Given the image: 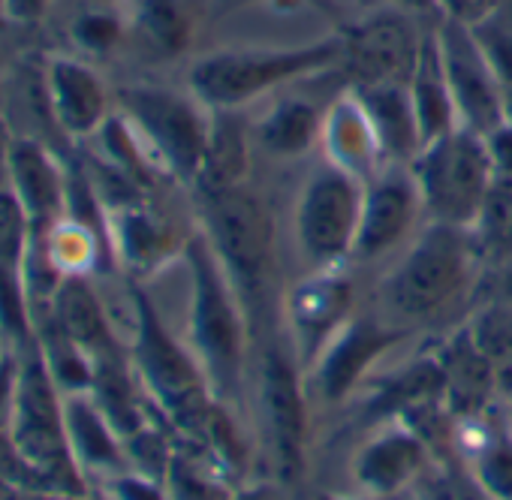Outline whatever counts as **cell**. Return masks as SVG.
I'll return each mask as SVG.
<instances>
[{"mask_svg": "<svg viewBox=\"0 0 512 500\" xmlns=\"http://www.w3.org/2000/svg\"><path fill=\"white\" fill-rule=\"evenodd\" d=\"M341 52V37L281 49H217L190 67V94L211 112H241L247 103L260 100L269 91H278L281 85L320 76L323 70L341 61Z\"/></svg>", "mask_w": 512, "mask_h": 500, "instance_id": "cell-1", "label": "cell"}, {"mask_svg": "<svg viewBox=\"0 0 512 500\" xmlns=\"http://www.w3.org/2000/svg\"><path fill=\"white\" fill-rule=\"evenodd\" d=\"M413 181L431 223L470 229L497 181L485 136L455 127L413 157Z\"/></svg>", "mask_w": 512, "mask_h": 500, "instance_id": "cell-2", "label": "cell"}, {"mask_svg": "<svg viewBox=\"0 0 512 500\" xmlns=\"http://www.w3.org/2000/svg\"><path fill=\"white\" fill-rule=\"evenodd\" d=\"M479 260L482 257L470 229L431 223L416 238L401 266L386 278V308L407 320L434 317L467 287Z\"/></svg>", "mask_w": 512, "mask_h": 500, "instance_id": "cell-3", "label": "cell"}, {"mask_svg": "<svg viewBox=\"0 0 512 500\" xmlns=\"http://www.w3.org/2000/svg\"><path fill=\"white\" fill-rule=\"evenodd\" d=\"M208 196V232L214 254L226 269L235 293L253 305L260 299L275 250V223L266 202L244 184Z\"/></svg>", "mask_w": 512, "mask_h": 500, "instance_id": "cell-4", "label": "cell"}, {"mask_svg": "<svg viewBox=\"0 0 512 500\" xmlns=\"http://www.w3.org/2000/svg\"><path fill=\"white\" fill-rule=\"evenodd\" d=\"M362 199V178L332 163L320 166L305 181L296 202V241L311 266L332 269L341 260L353 257Z\"/></svg>", "mask_w": 512, "mask_h": 500, "instance_id": "cell-5", "label": "cell"}, {"mask_svg": "<svg viewBox=\"0 0 512 500\" xmlns=\"http://www.w3.org/2000/svg\"><path fill=\"white\" fill-rule=\"evenodd\" d=\"M193 269V341L217 389H235L241 368V314L235 287L205 238L190 241Z\"/></svg>", "mask_w": 512, "mask_h": 500, "instance_id": "cell-6", "label": "cell"}, {"mask_svg": "<svg viewBox=\"0 0 512 500\" xmlns=\"http://www.w3.org/2000/svg\"><path fill=\"white\" fill-rule=\"evenodd\" d=\"M422 37L425 34L416 31L413 13L401 7L365 16L341 37V64L350 73L353 88L410 85Z\"/></svg>", "mask_w": 512, "mask_h": 500, "instance_id": "cell-7", "label": "cell"}, {"mask_svg": "<svg viewBox=\"0 0 512 500\" xmlns=\"http://www.w3.org/2000/svg\"><path fill=\"white\" fill-rule=\"evenodd\" d=\"M434 31H437L443 73L455 103L458 127L479 136L494 133L500 124H506L503 85L497 82L491 64L485 61L473 31L449 19H440Z\"/></svg>", "mask_w": 512, "mask_h": 500, "instance_id": "cell-8", "label": "cell"}, {"mask_svg": "<svg viewBox=\"0 0 512 500\" xmlns=\"http://www.w3.org/2000/svg\"><path fill=\"white\" fill-rule=\"evenodd\" d=\"M124 106L169 169L184 178H199L211 121L199 112L202 103L193 94L181 97L160 88H133L124 94Z\"/></svg>", "mask_w": 512, "mask_h": 500, "instance_id": "cell-9", "label": "cell"}, {"mask_svg": "<svg viewBox=\"0 0 512 500\" xmlns=\"http://www.w3.org/2000/svg\"><path fill=\"white\" fill-rule=\"evenodd\" d=\"M416 211H422V199L413 181V172L404 169H383L371 175L365 184L362 199V220L359 235L353 244V257L374 260L395 247L413 226Z\"/></svg>", "mask_w": 512, "mask_h": 500, "instance_id": "cell-10", "label": "cell"}, {"mask_svg": "<svg viewBox=\"0 0 512 500\" xmlns=\"http://www.w3.org/2000/svg\"><path fill=\"white\" fill-rule=\"evenodd\" d=\"M139 365L157 392V398L175 413L181 422L196 419L202 407V386L196 365L178 350V344L163 332L154 311L142 305V326H139Z\"/></svg>", "mask_w": 512, "mask_h": 500, "instance_id": "cell-11", "label": "cell"}, {"mask_svg": "<svg viewBox=\"0 0 512 500\" xmlns=\"http://www.w3.org/2000/svg\"><path fill=\"white\" fill-rule=\"evenodd\" d=\"M263 407H266V425L275 443L278 464L284 473H293L302 461V434H305V413H302V395L296 383V371L290 368V359L272 350L263 365Z\"/></svg>", "mask_w": 512, "mask_h": 500, "instance_id": "cell-12", "label": "cell"}, {"mask_svg": "<svg viewBox=\"0 0 512 500\" xmlns=\"http://www.w3.org/2000/svg\"><path fill=\"white\" fill-rule=\"evenodd\" d=\"M64 419L58 416V407L49 392V380L43 368L31 365L22 374L19 398H16V440L22 452L34 461L55 464L64 452Z\"/></svg>", "mask_w": 512, "mask_h": 500, "instance_id": "cell-13", "label": "cell"}, {"mask_svg": "<svg viewBox=\"0 0 512 500\" xmlns=\"http://www.w3.org/2000/svg\"><path fill=\"white\" fill-rule=\"evenodd\" d=\"M410 103H413L422 148L458 127V115H455V103H452L449 82L443 73V58H440V43H437L434 25L422 37L419 61L410 76Z\"/></svg>", "mask_w": 512, "mask_h": 500, "instance_id": "cell-14", "label": "cell"}, {"mask_svg": "<svg viewBox=\"0 0 512 500\" xmlns=\"http://www.w3.org/2000/svg\"><path fill=\"white\" fill-rule=\"evenodd\" d=\"M320 139L326 142L329 163L338 169H347L356 178L371 172L377 157L383 154L374 124L353 91L323 115Z\"/></svg>", "mask_w": 512, "mask_h": 500, "instance_id": "cell-15", "label": "cell"}, {"mask_svg": "<svg viewBox=\"0 0 512 500\" xmlns=\"http://www.w3.org/2000/svg\"><path fill=\"white\" fill-rule=\"evenodd\" d=\"M359 103L365 106L380 148L392 160H413L422 148L419 127L410 103V85H377V88H353Z\"/></svg>", "mask_w": 512, "mask_h": 500, "instance_id": "cell-16", "label": "cell"}, {"mask_svg": "<svg viewBox=\"0 0 512 500\" xmlns=\"http://www.w3.org/2000/svg\"><path fill=\"white\" fill-rule=\"evenodd\" d=\"M244 175H247V133L241 115L232 109H217L211 112L199 181L205 193H217V190L241 187Z\"/></svg>", "mask_w": 512, "mask_h": 500, "instance_id": "cell-17", "label": "cell"}, {"mask_svg": "<svg viewBox=\"0 0 512 500\" xmlns=\"http://www.w3.org/2000/svg\"><path fill=\"white\" fill-rule=\"evenodd\" d=\"M323 115L311 100L284 97L256 124V142L275 157H299L320 139Z\"/></svg>", "mask_w": 512, "mask_h": 500, "instance_id": "cell-18", "label": "cell"}, {"mask_svg": "<svg viewBox=\"0 0 512 500\" xmlns=\"http://www.w3.org/2000/svg\"><path fill=\"white\" fill-rule=\"evenodd\" d=\"M443 362L446 365L440 371H443V386H446L452 407L458 413H476L488 398V386L494 374L491 359L479 350V344L467 332V335H458V341L449 347Z\"/></svg>", "mask_w": 512, "mask_h": 500, "instance_id": "cell-19", "label": "cell"}, {"mask_svg": "<svg viewBox=\"0 0 512 500\" xmlns=\"http://www.w3.org/2000/svg\"><path fill=\"white\" fill-rule=\"evenodd\" d=\"M392 341L389 332L377 329L374 323H353L341 332V338L332 344L326 365H323V389L326 395L338 398L350 389V383L359 377V371Z\"/></svg>", "mask_w": 512, "mask_h": 500, "instance_id": "cell-20", "label": "cell"}, {"mask_svg": "<svg viewBox=\"0 0 512 500\" xmlns=\"http://www.w3.org/2000/svg\"><path fill=\"white\" fill-rule=\"evenodd\" d=\"M52 91L61 124L70 130H91L103 115V88L91 70L79 64H55Z\"/></svg>", "mask_w": 512, "mask_h": 500, "instance_id": "cell-21", "label": "cell"}, {"mask_svg": "<svg viewBox=\"0 0 512 500\" xmlns=\"http://www.w3.org/2000/svg\"><path fill=\"white\" fill-rule=\"evenodd\" d=\"M419 443L407 434H386L371 443L359 458V479L374 491H395L419 467Z\"/></svg>", "mask_w": 512, "mask_h": 500, "instance_id": "cell-22", "label": "cell"}, {"mask_svg": "<svg viewBox=\"0 0 512 500\" xmlns=\"http://www.w3.org/2000/svg\"><path fill=\"white\" fill-rule=\"evenodd\" d=\"M133 25L154 52L175 55L187 46L193 31L190 0H136Z\"/></svg>", "mask_w": 512, "mask_h": 500, "instance_id": "cell-23", "label": "cell"}, {"mask_svg": "<svg viewBox=\"0 0 512 500\" xmlns=\"http://www.w3.org/2000/svg\"><path fill=\"white\" fill-rule=\"evenodd\" d=\"M350 305V287L344 278L320 272L311 275L305 284H299L296 296H293V320L299 323V329L317 335L332 329L344 311Z\"/></svg>", "mask_w": 512, "mask_h": 500, "instance_id": "cell-24", "label": "cell"}, {"mask_svg": "<svg viewBox=\"0 0 512 500\" xmlns=\"http://www.w3.org/2000/svg\"><path fill=\"white\" fill-rule=\"evenodd\" d=\"M473 238L479 257L491 266H503L512 260V178L497 175L479 223L473 226Z\"/></svg>", "mask_w": 512, "mask_h": 500, "instance_id": "cell-25", "label": "cell"}, {"mask_svg": "<svg viewBox=\"0 0 512 500\" xmlns=\"http://www.w3.org/2000/svg\"><path fill=\"white\" fill-rule=\"evenodd\" d=\"M64 425L67 434L76 446V452L82 455V461L88 464H115L118 461V449L115 440L100 416V410L94 404H88L85 398H70L67 413H64Z\"/></svg>", "mask_w": 512, "mask_h": 500, "instance_id": "cell-26", "label": "cell"}, {"mask_svg": "<svg viewBox=\"0 0 512 500\" xmlns=\"http://www.w3.org/2000/svg\"><path fill=\"white\" fill-rule=\"evenodd\" d=\"M470 31L506 94V88H512V4Z\"/></svg>", "mask_w": 512, "mask_h": 500, "instance_id": "cell-27", "label": "cell"}, {"mask_svg": "<svg viewBox=\"0 0 512 500\" xmlns=\"http://www.w3.org/2000/svg\"><path fill=\"white\" fill-rule=\"evenodd\" d=\"M13 172L19 178L22 196L31 202V208L37 211H49L58 202V187H55V175L46 166V160L31 151V148H19L13 154Z\"/></svg>", "mask_w": 512, "mask_h": 500, "instance_id": "cell-28", "label": "cell"}, {"mask_svg": "<svg viewBox=\"0 0 512 500\" xmlns=\"http://www.w3.org/2000/svg\"><path fill=\"white\" fill-rule=\"evenodd\" d=\"M64 326H67L70 341H76V344H85V347L106 344V329H103L100 311L91 302V296L82 293L79 287H70L64 296Z\"/></svg>", "mask_w": 512, "mask_h": 500, "instance_id": "cell-29", "label": "cell"}, {"mask_svg": "<svg viewBox=\"0 0 512 500\" xmlns=\"http://www.w3.org/2000/svg\"><path fill=\"white\" fill-rule=\"evenodd\" d=\"M479 485L494 500H512V437H497L479 455Z\"/></svg>", "mask_w": 512, "mask_h": 500, "instance_id": "cell-30", "label": "cell"}, {"mask_svg": "<svg viewBox=\"0 0 512 500\" xmlns=\"http://www.w3.org/2000/svg\"><path fill=\"white\" fill-rule=\"evenodd\" d=\"M434 4H437V16L440 19L476 28L479 22L491 19L503 7H509L512 0H434Z\"/></svg>", "mask_w": 512, "mask_h": 500, "instance_id": "cell-31", "label": "cell"}, {"mask_svg": "<svg viewBox=\"0 0 512 500\" xmlns=\"http://www.w3.org/2000/svg\"><path fill=\"white\" fill-rule=\"evenodd\" d=\"M76 34H79V40L88 49H109L115 43V37H118V22L109 19V16L94 13V16H88V19L79 22Z\"/></svg>", "mask_w": 512, "mask_h": 500, "instance_id": "cell-32", "label": "cell"}, {"mask_svg": "<svg viewBox=\"0 0 512 500\" xmlns=\"http://www.w3.org/2000/svg\"><path fill=\"white\" fill-rule=\"evenodd\" d=\"M485 145H488L494 172L503 175V178H512V124L506 121L494 133H488L485 136Z\"/></svg>", "mask_w": 512, "mask_h": 500, "instance_id": "cell-33", "label": "cell"}, {"mask_svg": "<svg viewBox=\"0 0 512 500\" xmlns=\"http://www.w3.org/2000/svg\"><path fill=\"white\" fill-rule=\"evenodd\" d=\"M16 244H19V214L7 199H0V257H13Z\"/></svg>", "mask_w": 512, "mask_h": 500, "instance_id": "cell-34", "label": "cell"}, {"mask_svg": "<svg viewBox=\"0 0 512 500\" xmlns=\"http://www.w3.org/2000/svg\"><path fill=\"white\" fill-rule=\"evenodd\" d=\"M118 497L121 500H163L160 491L142 479H118Z\"/></svg>", "mask_w": 512, "mask_h": 500, "instance_id": "cell-35", "label": "cell"}, {"mask_svg": "<svg viewBox=\"0 0 512 500\" xmlns=\"http://www.w3.org/2000/svg\"><path fill=\"white\" fill-rule=\"evenodd\" d=\"M395 7L413 13V16H422V13H437V4L434 0H395Z\"/></svg>", "mask_w": 512, "mask_h": 500, "instance_id": "cell-36", "label": "cell"}, {"mask_svg": "<svg viewBox=\"0 0 512 500\" xmlns=\"http://www.w3.org/2000/svg\"><path fill=\"white\" fill-rule=\"evenodd\" d=\"M46 0H10V7H13V13H19V16H31V13H37V7H43Z\"/></svg>", "mask_w": 512, "mask_h": 500, "instance_id": "cell-37", "label": "cell"}, {"mask_svg": "<svg viewBox=\"0 0 512 500\" xmlns=\"http://www.w3.org/2000/svg\"><path fill=\"white\" fill-rule=\"evenodd\" d=\"M500 272H503V299H509V302H512V260H509V263H503V266H500Z\"/></svg>", "mask_w": 512, "mask_h": 500, "instance_id": "cell-38", "label": "cell"}, {"mask_svg": "<svg viewBox=\"0 0 512 500\" xmlns=\"http://www.w3.org/2000/svg\"><path fill=\"white\" fill-rule=\"evenodd\" d=\"M503 109H506V121L512 124V88H506L503 94Z\"/></svg>", "mask_w": 512, "mask_h": 500, "instance_id": "cell-39", "label": "cell"}]
</instances>
